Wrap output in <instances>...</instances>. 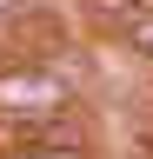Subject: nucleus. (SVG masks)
I'll list each match as a JSON object with an SVG mask.
<instances>
[{
  "label": "nucleus",
  "instance_id": "f257e3e1",
  "mask_svg": "<svg viewBox=\"0 0 153 159\" xmlns=\"http://www.w3.org/2000/svg\"><path fill=\"white\" fill-rule=\"evenodd\" d=\"M47 113H80V86L40 53L0 60V119H47Z\"/></svg>",
  "mask_w": 153,
  "mask_h": 159
},
{
  "label": "nucleus",
  "instance_id": "f03ea898",
  "mask_svg": "<svg viewBox=\"0 0 153 159\" xmlns=\"http://www.w3.org/2000/svg\"><path fill=\"white\" fill-rule=\"evenodd\" d=\"M0 159H87V139H33V146H0Z\"/></svg>",
  "mask_w": 153,
  "mask_h": 159
},
{
  "label": "nucleus",
  "instance_id": "7ed1b4c3",
  "mask_svg": "<svg viewBox=\"0 0 153 159\" xmlns=\"http://www.w3.org/2000/svg\"><path fill=\"white\" fill-rule=\"evenodd\" d=\"M93 13L107 20V27H127V20H146L153 0H93Z\"/></svg>",
  "mask_w": 153,
  "mask_h": 159
},
{
  "label": "nucleus",
  "instance_id": "20e7f679",
  "mask_svg": "<svg viewBox=\"0 0 153 159\" xmlns=\"http://www.w3.org/2000/svg\"><path fill=\"white\" fill-rule=\"evenodd\" d=\"M120 47L140 53L146 66H153V13H146V20H127V27H120Z\"/></svg>",
  "mask_w": 153,
  "mask_h": 159
},
{
  "label": "nucleus",
  "instance_id": "39448f33",
  "mask_svg": "<svg viewBox=\"0 0 153 159\" xmlns=\"http://www.w3.org/2000/svg\"><path fill=\"white\" fill-rule=\"evenodd\" d=\"M27 13H40V0H0V20H27Z\"/></svg>",
  "mask_w": 153,
  "mask_h": 159
}]
</instances>
